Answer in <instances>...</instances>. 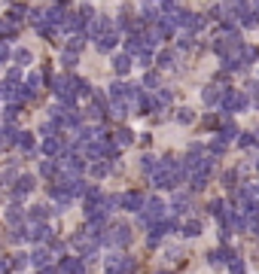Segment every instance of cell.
Here are the masks:
<instances>
[{
    "label": "cell",
    "mask_w": 259,
    "mask_h": 274,
    "mask_svg": "<svg viewBox=\"0 0 259 274\" xmlns=\"http://www.w3.org/2000/svg\"><path fill=\"white\" fill-rule=\"evenodd\" d=\"M140 223H143L146 228H153L155 223H165V204H162V198H150V201L143 204Z\"/></svg>",
    "instance_id": "1"
},
{
    "label": "cell",
    "mask_w": 259,
    "mask_h": 274,
    "mask_svg": "<svg viewBox=\"0 0 259 274\" xmlns=\"http://www.w3.org/2000/svg\"><path fill=\"white\" fill-rule=\"evenodd\" d=\"M247 107V91H226V95H223V101H220V110L223 113H226V116H229V113H238V110H244Z\"/></svg>",
    "instance_id": "2"
},
{
    "label": "cell",
    "mask_w": 259,
    "mask_h": 274,
    "mask_svg": "<svg viewBox=\"0 0 259 274\" xmlns=\"http://www.w3.org/2000/svg\"><path fill=\"white\" fill-rule=\"evenodd\" d=\"M107 244H113V247H128V244H131V228L122 225V223H116L113 228H110Z\"/></svg>",
    "instance_id": "3"
},
{
    "label": "cell",
    "mask_w": 259,
    "mask_h": 274,
    "mask_svg": "<svg viewBox=\"0 0 259 274\" xmlns=\"http://www.w3.org/2000/svg\"><path fill=\"white\" fill-rule=\"evenodd\" d=\"M119 204H122L125 210H134V213L140 210V213H143V204H146V201H143V195H140V192H125V195L119 198Z\"/></svg>",
    "instance_id": "4"
},
{
    "label": "cell",
    "mask_w": 259,
    "mask_h": 274,
    "mask_svg": "<svg viewBox=\"0 0 259 274\" xmlns=\"http://www.w3.org/2000/svg\"><path fill=\"white\" fill-rule=\"evenodd\" d=\"M238 13H241V25L244 28H256L259 25V6H244V3H238Z\"/></svg>",
    "instance_id": "5"
},
{
    "label": "cell",
    "mask_w": 259,
    "mask_h": 274,
    "mask_svg": "<svg viewBox=\"0 0 259 274\" xmlns=\"http://www.w3.org/2000/svg\"><path fill=\"white\" fill-rule=\"evenodd\" d=\"M235 259H238V256H235L229 247H223V250H217V253H210V265H213V268H220V265H232Z\"/></svg>",
    "instance_id": "6"
},
{
    "label": "cell",
    "mask_w": 259,
    "mask_h": 274,
    "mask_svg": "<svg viewBox=\"0 0 259 274\" xmlns=\"http://www.w3.org/2000/svg\"><path fill=\"white\" fill-rule=\"evenodd\" d=\"M49 262H52V253H49V250H34V253H31V265L34 268H40V271H46L49 268Z\"/></svg>",
    "instance_id": "7"
},
{
    "label": "cell",
    "mask_w": 259,
    "mask_h": 274,
    "mask_svg": "<svg viewBox=\"0 0 259 274\" xmlns=\"http://www.w3.org/2000/svg\"><path fill=\"white\" fill-rule=\"evenodd\" d=\"M116 43H119V34H116V31H107L104 37L98 40V49H101V52H110V49H113Z\"/></svg>",
    "instance_id": "8"
},
{
    "label": "cell",
    "mask_w": 259,
    "mask_h": 274,
    "mask_svg": "<svg viewBox=\"0 0 259 274\" xmlns=\"http://www.w3.org/2000/svg\"><path fill=\"white\" fill-rule=\"evenodd\" d=\"M140 13H143V21H162V6H155V3H143L140 6Z\"/></svg>",
    "instance_id": "9"
},
{
    "label": "cell",
    "mask_w": 259,
    "mask_h": 274,
    "mask_svg": "<svg viewBox=\"0 0 259 274\" xmlns=\"http://www.w3.org/2000/svg\"><path fill=\"white\" fill-rule=\"evenodd\" d=\"M21 220H25V210H21L18 204H9V207H6V223L9 225H18Z\"/></svg>",
    "instance_id": "10"
},
{
    "label": "cell",
    "mask_w": 259,
    "mask_h": 274,
    "mask_svg": "<svg viewBox=\"0 0 259 274\" xmlns=\"http://www.w3.org/2000/svg\"><path fill=\"white\" fill-rule=\"evenodd\" d=\"M113 70L116 73H128L131 70V55H116V58H113Z\"/></svg>",
    "instance_id": "11"
},
{
    "label": "cell",
    "mask_w": 259,
    "mask_h": 274,
    "mask_svg": "<svg viewBox=\"0 0 259 274\" xmlns=\"http://www.w3.org/2000/svg\"><path fill=\"white\" fill-rule=\"evenodd\" d=\"M31 238H34V241H49V238H52V228L40 223V225H34V228H31Z\"/></svg>",
    "instance_id": "12"
},
{
    "label": "cell",
    "mask_w": 259,
    "mask_h": 274,
    "mask_svg": "<svg viewBox=\"0 0 259 274\" xmlns=\"http://www.w3.org/2000/svg\"><path fill=\"white\" fill-rule=\"evenodd\" d=\"M83 46H86V37H83V34H70V37H67V52H80L83 49Z\"/></svg>",
    "instance_id": "13"
},
{
    "label": "cell",
    "mask_w": 259,
    "mask_h": 274,
    "mask_svg": "<svg viewBox=\"0 0 259 274\" xmlns=\"http://www.w3.org/2000/svg\"><path fill=\"white\" fill-rule=\"evenodd\" d=\"M223 95H226L223 88H217V86H207V88H205V104H217V101H223Z\"/></svg>",
    "instance_id": "14"
},
{
    "label": "cell",
    "mask_w": 259,
    "mask_h": 274,
    "mask_svg": "<svg viewBox=\"0 0 259 274\" xmlns=\"http://www.w3.org/2000/svg\"><path fill=\"white\" fill-rule=\"evenodd\" d=\"M128 110H134L128 101H113V107H110V113H113L116 119H122V116H128Z\"/></svg>",
    "instance_id": "15"
},
{
    "label": "cell",
    "mask_w": 259,
    "mask_h": 274,
    "mask_svg": "<svg viewBox=\"0 0 259 274\" xmlns=\"http://www.w3.org/2000/svg\"><path fill=\"white\" fill-rule=\"evenodd\" d=\"M28 192H34V177H21L18 180V189H16V198H25Z\"/></svg>",
    "instance_id": "16"
},
{
    "label": "cell",
    "mask_w": 259,
    "mask_h": 274,
    "mask_svg": "<svg viewBox=\"0 0 259 274\" xmlns=\"http://www.w3.org/2000/svg\"><path fill=\"white\" fill-rule=\"evenodd\" d=\"M43 153H46V155L61 153V140H58V137H46V140H43Z\"/></svg>",
    "instance_id": "17"
},
{
    "label": "cell",
    "mask_w": 259,
    "mask_h": 274,
    "mask_svg": "<svg viewBox=\"0 0 259 274\" xmlns=\"http://www.w3.org/2000/svg\"><path fill=\"white\" fill-rule=\"evenodd\" d=\"M13 140L21 146V150H31V146H34V134H28V131H18V134H13Z\"/></svg>",
    "instance_id": "18"
},
{
    "label": "cell",
    "mask_w": 259,
    "mask_h": 274,
    "mask_svg": "<svg viewBox=\"0 0 259 274\" xmlns=\"http://www.w3.org/2000/svg\"><path fill=\"white\" fill-rule=\"evenodd\" d=\"M183 28H186V31H201V28H205V18H201V16H195V13H189Z\"/></svg>",
    "instance_id": "19"
},
{
    "label": "cell",
    "mask_w": 259,
    "mask_h": 274,
    "mask_svg": "<svg viewBox=\"0 0 259 274\" xmlns=\"http://www.w3.org/2000/svg\"><path fill=\"white\" fill-rule=\"evenodd\" d=\"M49 210H52L49 204H34V207H31V220H40V223H43V220L49 216Z\"/></svg>",
    "instance_id": "20"
},
{
    "label": "cell",
    "mask_w": 259,
    "mask_h": 274,
    "mask_svg": "<svg viewBox=\"0 0 259 274\" xmlns=\"http://www.w3.org/2000/svg\"><path fill=\"white\" fill-rule=\"evenodd\" d=\"M113 137H116V146H128V143L134 140V134H131L128 128H119V131H116Z\"/></svg>",
    "instance_id": "21"
},
{
    "label": "cell",
    "mask_w": 259,
    "mask_h": 274,
    "mask_svg": "<svg viewBox=\"0 0 259 274\" xmlns=\"http://www.w3.org/2000/svg\"><path fill=\"white\" fill-rule=\"evenodd\" d=\"M70 83H73V91H76L80 98H88V95H92V88H88L86 79H70Z\"/></svg>",
    "instance_id": "22"
},
{
    "label": "cell",
    "mask_w": 259,
    "mask_h": 274,
    "mask_svg": "<svg viewBox=\"0 0 259 274\" xmlns=\"http://www.w3.org/2000/svg\"><path fill=\"white\" fill-rule=\"evenodd\" d=\"M110 171H113V165H110V162H95V165H92V174H95V177H107Z\"/></svg>",
    "instance_id": "23"
},
{
    "label": "cell",
    "mask_w": 259,
    "mask_h": 274,
    "mask_svg": "<svg viewBox=\"0 0 259 274\" xmlns=\"http://www.w3.org/2000/svg\"><path fill=\"white\" fill-rule=\"evenodd\" d=\"M183 235H189V238H198V235H201V223H198V220H189V223L183 225Z\"/></svg>",
    "instance_id": "24"
},
{
    "label": "cell",
    "mask_w": 259,
    "mask_h": 274,
    "mask_svg": "<svg viewBox=\"0 0 259 274\" xmlns=\"http://www.w3.org/2000/svg\"><path fill=\"white\" fill-rule=\"evenodd\" d=\"M189 210V198L186 195H177L174 198V213H186Z\"/></svg>",
    "instance_id": "25"
},
{
    "label": "cell",
    "mask_w": 259,
    "mask_h": 274,
    "mask_svg": "<svg viewBox=\"0 0 259 274\" xmlns=\"http://www.w3.org/2000/svg\"><path fill=\"white\" fill-rule=\"evenodd\" d=\"M192 119H195V113L189 110V107H183V110H177V122H183V125H189Z\"/></svg>",
    "instance_id": "26"
},
{
    "label": "cell",
    "mask_w": 259,
    "mask_h": 274,
    "mask_svg": "<svg viewBox=\"0 0 259 274\" xmlns=\"http://www.w3.org/2000/svg\"><path fill=\"white\" fill-rule=\"evenodd\" d=\"M55 171H58V165H55V162H40V174L43 177H55Z\"/></svg>",
    "instance_id": "27"
},
{
    "label": "cell",
    "mask_w": 259,
    "mask_h": 274,
    "mask_svg": "<svg viewBox=\"0 0 259 274\" xmlns=\"http://www.w3.org/2000/svg\"><path fill=\"white\" fill-rule=\"evenodd\" d=\"M226 146H229V143L223 140V137H217V140L210 143V153H213V155H223V153H226Z\"/></svg>",
    "instance_id": "28"
},
{
    "label": "cell",
    "mask_w": 259,
    "mask_h": 274,
    "mask_svg": "<svg viewBox=\"0 0 259 274\" xmlns=\"http://www.w3.org/2000/svg\"><path fill=\"white\" fill-rule=\"evenodd\" d=\"M235 134H238V128H235V122H226V128H223V134H220V137H223V140L229 143V140H232Z\"/></svg>",
    "instance_id": "29"
},
{
    "label": "cell",
    "mask_w": 259,
    "mask_h": 274,
    "mask_svg": "<svg viewBox=\"0 0 259 274\" xmlns=\"http://www.w3.org/2000/svg\"><path fill=\"white\" fill-rule=\"evenodd\" d=\"M159 67H174V52H171V49L159 55Z\"/></svg>",
    "instance_id": "30"
},
{
    "label": "cell",
    "mask_w": 259,
    "mask_h": 274,
    "mask_svg": "<svg viewBox=\"0 0 259 274\" xmlns=\"http://www.w3.org/2000/svg\"><path fill=\"white\" fill-rule=\"evenodd\" d=\"M16 61L18 64H31V52L28 49H16Z\"/></svg>",
    "instance_id": "31"
},
{
    "label": "cell",
    "mask_w": 259,
    "mask_h": 274,
    "mask_svg": "<svg viewBox=\"0 0 259 274\" xmlns=\"http://www.w3.org/2000/svg\"><path fill=\"white\" fill-rule=\"evenodd\" d=\"M28 259H31V256H25V253H16V256H13V268H25V265H28Z\"/></svg>",
    "instance_id": "32"
},
{
    "label": "cell",
    "mask_w": 259,
    "mask_h": 274,
    "mask_svg": "<svg viewBox=\"0 0 259 274\" xmlns=\"http://www.w3.org/2000/svg\"><path fill=\"white\" fill-rule=\"evenodd\" d=\"M207 183V174H192V189H205Z\"/></svg>",
    "instance_id": "33"
},
{
    "label": "cell",
    "mask_w": 259,
    "mask_h": 274,
    "mask_svg": "<svg viewBox=\"0 0 259 274\" xmlns=\"http://www.w3.org/2000/svg\"><path fill=\"white\" fill-rule=\"evenodd\" d=\"M143 86L146 88H155V86H159V76H155V73H146L143 76Z\"/></svg>",
    "instance_id": "34"
},
{
    "label": "cell",
    "mask_w": 259,
    "mask_h": 274,
    "mask_svg": "<svg viewBox=\"0 0 259 274\" xmlns=\"http://www.w3.org/2000/svg\"><path fill=\"white\" fill-rule=\"evenodd\" d=\"M61 64H64V67H73V64H76V55H73V52H64V55H61Z\"/></svg>",
    "instance_id": "35"
},
{
    "label": "cell",
    "mask_w": 259,
    "mask_h": 274,
    "mask_svg": "<svg viewBox=\"0 0 259 274\" xmlns=\"http://www.w3.org/2000/svg\"><path fill=\"white\" fill-rule=\"evenodd\" d=\"M180 49H192V34H183V37H180Z\"/></svg>",
    "instance_id": "36"
},
{
    "label": "cell",
    "mask_w": 259,
    "mask_h": 274,
    "mask_svg": "<svg viewBox=\"0 0 259 274\" xmlns=\"http://www.w3.org/2000/svg\"><path fill=\"white\" fill-rule=\"evenodd\" d=\"M250 143H256V140H253V134H241V140H238V146H244V150H247V146H250Z\"/></svg>",
    "instance_id": "37"
},
{
    "label": "cell",
    "mask_w": 259,
    "mask_h": 274,
    "mask_svg": "<svg viewBox=\"0 0 259 274\" xmlns=\"http://www.w3.org/2000/svg\"><path fill=\"white\" fill-rule=\"evenodd\" d=\"M229 268H232V274H244V262H241V259H235Z\"/></svg>",
    "instance_id": "38"
},
{
    "label": "cell",
    "mask_w": 259,
    "mask_h": 274,
    "mask_svg": "<svg viewBox=\"0 0 259 274\" xmlns=\"http://www.w3.org/2000/svg\"><path fill=\"white\" fill-rule=\"evenodd\" d=\"M3 116H6V122H13V119L18 116V107H6V113H3Z\"/></svg>",
    "instance_id": "39"
},
{
    "label": "cell",
    "mask_w": 259,
    "mask_h": 274,
    "mask_svg": "<svg viewBox=\"0 0 259 274\" xmlns=\"http://www.w3.org/2000/svg\"><path fill=\"white\" fill-rule=\"evenodd\" d=\"M247 95H253V98H259V83H247Z\"/></svg>",
    "instance_id": "40"
},
{
    "label": "cell",
    "mask_w": 259,
    "mask_h": 274,
    "mask_svg": "<svg viewBox=\"0 0 259 274\" xmlns=\"http://www.w3.org/2000/svg\"><path fill=\"white\" fill-rule=\"evenodd\" d=\"M6 58H9V49H6V43H3V40H0V64H3Z\"/></svg>",
    "instance_id": "41"
},
{
    "label": "cell",
    "mask_w": 259,
    "mask_h": 274,
    "mask_svg": "<svg viewBox=\"0 0 259 274\" xmlns=\"http://www.w3.org/2000/svg\"><path fill=\"white\" fill-rule=\"evenodd\" d=\"M229 238H232V232H229V228H226V225H220V241H223V244H226V241H229Z\"/></svg>",
    "instance_id": "42"
},
{
    "label": "cell",
    "mask_w": 259,
    "mask_h": 274,
    "mask_svg": "<svg viewBox=\"0 0 259 274\" xmlns=\"http://www.w3.org/2000/svg\"><path fill=\"white\" fill-rule=\"evenodd\" d=\"M40 131H43V134H52V131H55V122H43Z\"/></svg>",
    "instance_id": "43"
},
{
    "label": "cell",
    "mask_w": 259,
    "mask_h": 274,
    "mask_svg": "<svg viewBox=\"0 0 259 274\" xmlns=\"http://www.w3.org/2000/svg\"><path fill=\"white\" fill-rule=\"evenodd\" d=\"M40 274H55V271H52V268H46V271H40Z\"/></svg>",
    "instance_id": "44"
}]
</instances>
